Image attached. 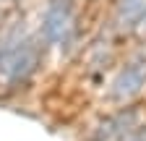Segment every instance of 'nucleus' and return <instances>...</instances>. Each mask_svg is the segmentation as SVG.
Wrapping results in <instances>:
<instances>
[{"instance_id": "obj_1", "label": "nucleus", "mask_w": 146, "mask_h": 141, "mask_svg": "<svg viewBox=\"0 0 146 141\" xmlns=\"http://www.w3.org/2000/svg\"><path fill=\"white\" fill-rule=\"evenodd\" d=\"M44 58V45L39 34L29 31L24 24H16L0 34V84L24 86L29 84Z\"/></svg>"}, {"instance_id": "obj_2", "label": "nucleus", "mask_w": 146, "mask_h": 141, "mask_svg": "<svg viewBox=\"0 0 146 141\" xmlns=\"http://www.w3.org/2000/svg\"><path fill=\"white\" fill-rule=\"evenodd\" d=\"M39 39L44 47H58L60 52H70L78 37V13L76 0H47L39 16Z\"/></svg>"}, {"instance_id": "obj_3", "label": "nucleus", "mask_w": 146, "mask_h": 141, "mask_svg": "<svg viewBox=\"0 0 146 141\" xmlns=\"http://www.w3.org/2000/svg\"><path fill=\"white\" fill-rule=\"evenodd\" d=\"M146 92V45L128 55L110 78L104 99L110 104H131Z\"/></svg>"}, {"instance_id": "obj_4", "label": "nucleus", "mask_w": 146, "mask_h": 141, "mask_svg": "<svg viewBox=\"0 0 146 141\" xmlns=\"http://www.w3.org/2000/svg\"><path fill=\"white\" fill-rule=\"evenodd\" d=\"M146 120L141 104H120V107L110 110L107 115H102L94 126L89 128V138L86 141H120L125 133H131L136 126Z\"/></svg>"}, {"instance_id": "obj_5", "label": "nucleus", "mask_w": 146, "mask_h": 141, "mask_svg": "<svg viewBox=\"0 0 146 141\" xmlns=\"http://www.w3.org/2000/svg\"><path fill=\"white\" fill-rule=\"evenodd\" d=\"M112 29L117 34H143L146 31V0H115Z\"/></svg>"}, {"instance_id": "obj_6", "label": "nucleus", "mask_w": 146, "mask_h": 141, "mask_svg": "<svg viewBox=\"0 0 146 141\" xmlns=\"http://www.w3.org/2000/svg\"><path fill=\"white\" fill-rule=\"evenodd\" d=\"M120 141H146V120L141 123V126H136L131 133H125Z\"/></svg>"}]
</instances>
